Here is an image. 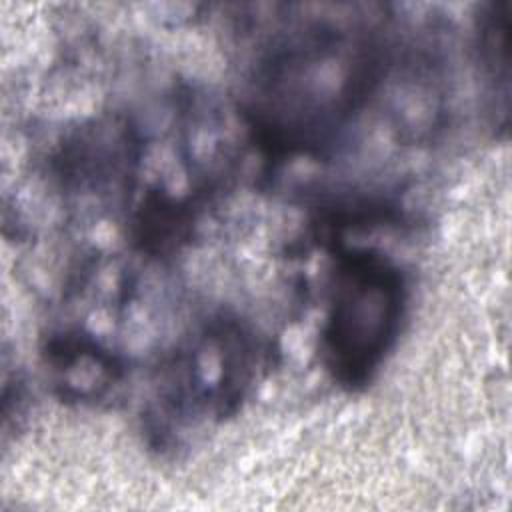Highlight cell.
<instances>
[{"instance_id": "6da1fadb", "label": "cell", "mask_w": 512, "mask_h": 512, "mask_svg": "<svg viewBox=\"0 0 512 512\" xmlns=\"http://www.w3.org/2000/svg\"><path fill=\"white\" fill-rule=\"evenodd\" d=\"M352 10L288 20L260 48L244 114L264 152L326 154L386 80V22Z\"/></svg>"}, {"instance_id": "7a4b0ae2", "label": "cell", "mask_w": 512, "mask_h": 512, "mask_svg": "<svg viewBox=\"0 0 512 512\" xmlns=\"http://www.w3.org/2000/svg\"><path fill=\"white\" fill-rule=\"evenodd\" d=\"M252 328L234 314L210 316L158 366L144 412L156 448H172L200 422H222L246 400L260 364Z\"/></svg>"}, {"instance_id": "3957f363", "label": "cell", "mask_w": 512, "mask_h": 512, "mask_svg": "<svg viewBox=\"0 0 512 512\" xmlns=\"http://www.w3.org/2000/svg\"><path fill=\"white\" fill-rule=\"evenodd\" d=\"M406 310L400 266L380 250L340 246L328 282L320 350L332 380L366 388L392 350Z\"/></svg>"}, {"instance_id": "277c9868", "label": "cell", "mask_w": 512, "mask_h": 512, "mask_svg": "<svg viewBox=\"0 0 512 512\" xmlns=\"http://www.w3.org/2000/svg\"><path fill=\"white\" fill-rule=\"evenodd\" d=\"M140 160V138L124 118H98L66 132L50 160L66 192L96 196L128 192Z\"/></svg>"}, {"instance_id": "5b68a950", "label": "cell", "mask_w": 512, "mask_h": 512, "mask_svg": "<svg viewBox=\"0 0 512 512\" xmlns=\"http://www.w3.org/2000/svg\"><path fill=\"white\" fill-rule=\"evenodd\" d=\"M42 358L62 402L100 404L126 378L124 358L80 328L52 332L42 346Z\"/></svg>"}, {"instance_id": "8992f818", "label": "cell", "mask_w": 512, "mask_h": 512, "mask_svg": "<svg viewBox=\"0 0 512 512\" xmlns=\"http://www.w3.org/2000/svg\"><path fill=\"white\" fill-rule=\"evenodd\" d=\"M510 22L512 0H494L482 6L476 30V50L490 98L496 128L508 126L510 104Z\"/></svg>"}, {"instance_id": "52a82bcc", "label": "cell", "mask_w": 512, "mask_h": 512, "mask_svg": "<svg viewBox=\"0 0 512 512\" xmlns=\"http://www.w3.org/2000/svg\"><path fill=\"white\" fill-rule=\"evenodd\" d=\"M196 208L190 198H176L162 188H152L140 202L132 222V242L150 256L176 252L190 236Z\"/></svg>"}]
</instances>
